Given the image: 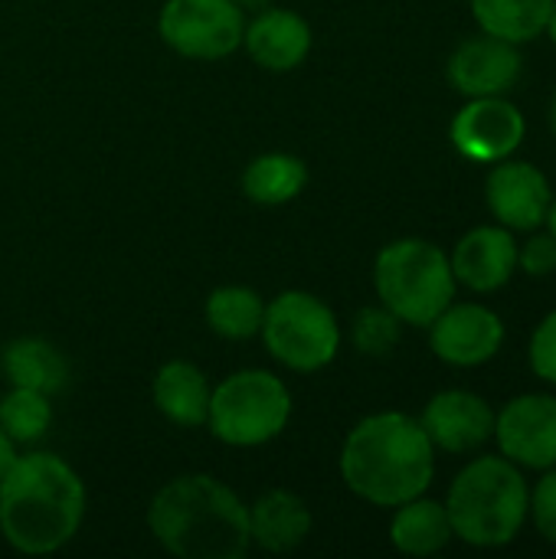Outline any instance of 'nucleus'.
<instances>
[{"label":"nucleus","mask_w":556,"mask_h":559,"mask_svg":"<svg viewBox=\"0 0 556 559\" xmlns=\"http://www.w3.org/2000/svg\"><path fill=\"white\" fill-rule=\"evenodd\" d=\"M85 485L69 462L52 452L16 455L0 481V534L26 554L62 550L85 521Z\"/></svg>","instance_id":"f257e3e1"},{"label":"nucleus","mask_w":556,"mask_h":559,"mask_svg":"<svg viewBox=\"0 0 556 559\" xmlns=\"http://www.w3.org/2000/svg\"><path fill=\"white\" fill-rule=\"evenodd\" d=\"M344 485L374 508H400L436 478V445L419 419L406 413H374L360 419L341 449Z\"/></svg>","instance_id":"f03ea898"},{"label":"nucleus","mask_w":556,"mask_h":559,"mask_svg":"<svg viewBox=\"0 0 556 559\" xmlns=\"http://www.w3.org/2000/svg\"><path fill=\"white\" fill-rule=\"evenodd\" d=\"M154 540L180 559H242L252 547L249 508L213 475L167 481L147 508Z\"/></svg>","instance_id":"7ed1b4c3"},{"label":"nucleus","mask_w":556,"mask_h":559,"mask_svg":"<svg viewBox=\"0 0 556 559\" xmlns=\"http://www.w3.org/2000/svg\"><path fill=\"white\" fill-rule=\"evenodd\" d=\"M446 511L452 534L469 547H508L528 521L531 488L514 462L505 455H482L469 462L449 485Z\"/></svg>","instance_id":"20e7f679"},{"label":"nucleus","mask_w":556,"mask_h":559,"mask_svg":"<svg viewBox=\"0 0 556 559\" xmlns=\"http://www.w3.org/2000/svg\"><path fill=\"white\" fill-rule=\"evenodd\" d=\"M374 288L387 311L403 324L429 328L456 301V275L449 255L429 239H397L374 262Z\"/></svg>","instance_id":"39448f33"},{"label":"nucleus","mask_w":556,"mask_h":559,"mask_svg":"<svg viewBox=\"0 0 556 559\" xmlns=\"http://www.w3.org/2000/svg\"><path fill=\"white\" fill-rule=\"evenodd\" d=\"M292 419V390L269 370H239L213 386L210 432L233 449H256L285 432Z\"/></svg>","instance_id":"423d86ee"},{"label":"nucleus","mask_w":556,"mask_h":559,"mask_svg":"<svg viewBox=\"0 0 556 559\" xmlns=\"http://www.w3.org/2000/svg\"><path fill=\"white\" fill-rule=\"evenodd\" d=\"M265 350L295 373L324 370L341 350L338 314L311 292H282L265 305L262 318Z\"/></svg>","instance_id":"0eeeda50"},{"label":"nucleus","mask_w":556,"mask_h":559,"mask_svg":"<svg viewBox=\"0 0 556 559\" xmlns=\"http://www.w3.org/2000/svg\"><path fill=\"white\" fill-rule=\"evenodd\" d=\"M157 29L177 56L216 62L242 46L246 13L233 0H167Z\"/></svg>","instance_id":"6e6552de"},{"label":"nucleus","mask_w":556,"mask_h":559,"mask_svg":"<svg viewBox=\"0 0 556 559\" xmlns=\"http://www.w3.org/2000/svg\"><path fill=\"white\" fill-rule=\"evenodd\" d=\"M528 134V121L514 102L505 95L469 98L465 108L452 118L449 138L456 151L475 164H498L511 157Z\"/></svg>","instance_id":"1a4fd4ad"},{"label":"nucleus","mask_w":556,"mask_h":559,"mask_svg":"<svg viewBox=\"0 0 556 559\" xmlns=\"http://www.w3.org/2000/svg\"><path fill=\"white\" fill-rule=\"evenodd\" d=\"M508 462L531 472H547L556 465V396L524 393L495 413L492 436Z\"/></svg>","instance_id":"9d476101"},{"label":"nucleus","mask_w":556,"mask_h":559,"mask_svg":"<svg viewBox=\"0 0 556 559\" xmlns=\"http://www.w3.org/2000/svg\"><path fill=\"white\" fill-rule=\"evenodd\" d=\"M429 347L449 367H482L505 347V321L488 305L452 301L429 324Z\"/></svg>","instance_id":"9b49d317"},{"label":"nucleus","mask_w":556,"mask_h":559,"mask_svg":"<svg viewBox=\"0 0 556 559\" xmlns=\"http://www.w3.org/2000/svg\"><path fill=\"white\" fill-rule=\"evenodd\" d=\"M485 203L492 216L511 233H534L547 223L554 190L541 167L505 157L492 167L485 180Z\"/></svg>","instance_id":"f8f14e48"},{"label":"nucleus","mask_w":556,"mask_h":559,"mask_svg":"<svg viewBox=\"0 0 556 559\" xmlns=\"http://www.w3.org/2000/svg\"><path fill=\"white\" fill-rule=\"evenodd\" d=\"M419 426L426 429L436 449L465 455V452H478L495 436V409L478 393L442 390L426 403Z\"/></svg>","instance_id":"ddd939ff"},{"label":"nucleus","mask_w":556,"mask_h":559,"mask_svg":"<svg viewBox=\"0 0 556 559\" xmlns=\"http://www.w3.org/2000/svg\"><path fill=\"white\" fill-rule=\"evenodd\" d=\"M521 49L498 36H472L449 56V82L465 98L505 95L521 79Z\"/></svg>","instance_id":"4468645a"},{"label":"nucleus","mask_w":556,"mask_h":559,"mask_svg":"<svg viewBox=\"0 0 556 559\" xmlns=\"http://www.w3.org/2000/svg\"><path fill=\"white\" fill-rule=\"evenodd\" d=\"M449 262H452L456 282L465 285L469 292H478V295L498 292L518 272L514 233L501 223L498 226H478L456 242Z\"/></svg>","instance_id":"2eb2a0df"},{"label":"nucleus","mask_w":556,"mask_h":559,"mask_svg":"<svg viewBox=\"0 0 556 559\" xmlns=\"http://www.w3.org/2000/svg\"><path fill=\"white\" fill-rule=\"evenodd\" d=\"M242 46L256 66L269 72H292L311 52V26L301 13L272 3L252 13L242 33Z\"/></svg>","instance_id":"dca6fc26"},{"label":"nucleus","mask_w":556,"mask_h":559,"mask_svg":"<svg viewBox=\"0 0 556 559\" xmlns=\"http://www.w3.org/2000/svg\"><path fill=\"white\" fill-rule=\"evenodd\" d=\"M151 396H154L157 413L167 423H174L180 429H200V426H206L213 386H210L206 373L197 364H190V360H170V364H164L154 373Z\"/></svg>","instance_id":"f3484780"},{"label":"nucleus","mask_w":556,"mask_h":559,"mask_svg":"<svg viewBox=\"0 0 556 559\" xmlns=\"http://www.w3.org/2000/svg\"><path fill=\"white\" fill-rule=\"evenodd\" d=\"M311 511L308 504L292 495V491H269L262 495L252 508H249V534H252V547L265 550V554H292L298 550L308 534H311Z\"/></svg>","instance_id":"a211bd4d"},{"label":"nucleus","mask_w":556,"mask_h":559,"mask_svg":"<svg viewBox=\"0 0 556 559\" xmlns=\"http://www.w3.org/2000/svg\"><path fill=\"white\" fill-rule=\"evenodd\" d=\"M0 373L10 380V386H26L36 393H59L69 380L66 357L43 337H16L0 354Z\"/></svg>","instance_id":"6ab92c4d"},{"label":"nucleus","mask_w":556,"mask_h":559,"mask_svg":"<svg viewBox=\"0 0 556 559\" xmlns=\"http://www.w3.org/2000/svg\"><path fill=\"white\" fill-rule=\"evenodd\" d=\"M452 521L446 504L429 498H413L397 508L390 521V544L406 557H433L449 547L452 540Z\"/></svg>","instance_id":"aec40b11"},{"label":"nucleus","mask_w":556,"mask_h":559,"mask_svg":"<svg viewBox=\"0 0 556 559\" xmlns=\"http://www.w3.org/2000/svg\"><path fill=\"white\" fill-rule=\"evenodd\" d=\"M308 187V167L295 154H259L242 170V193L259 206H282L292 203Z\"/></svg>","instance_id":"412c9836"},{"label":"nucleus","mask_w":556,"mask_h":559,"mask_svg":"<svg viewBox=\"0 0 556 559\" xmlns=\"http://www.w3.org/2000/svg\"><path fill=\"white\" fill-rule=\"evenodd\" d=\"M554 0H472L475 23L482 33L508 39L514 46L531 43L544 33Z\"/></svg>","instance_id":"4be33fe9"},{"label":"nucleus","mask_w":556,"mask_h":559,"mask_svg":"<svg viewBox=\"0 0 556 559\" xmlns=\"http://www.w3.org/2000/svg\"><path fill=\"white\" fill-rule=\"evenodd\" d=\"M206 328L226 341H249L262 331L265 301L249 285H223L206 298Z\"/></svg>","instance_id":"5701e85b"},{"label":"nucleus","mask_w":556,"mask_h":559,"mask_svg":"<svg viewBox=\"0 0 556 559\" xmlns=\"http://www.w3.org/2000/svg\"><path fill=\"white\" fill-rule=\"evenodd\" d=\"M49 426H52V396L26 386H10V393L0 396V429L16 445L39 442L49 432Z\"/></svg>","instance_id":"b1692460"},{"label":"nucleus","mask_w":556,"mask_h":559,"mask_svg":"<svg viewBox=\"0 0 556 559\" xmlns=\"http://www.w3.org/2000/svg\"><path fill=\"white\" fill-rule=\"evenodd\" d=\"M400 328H403V321L380 305V308H364L354 318V331L351 334H354V344H357L360 354L387 357L400 344Z\"/></svg>","instance_id":"393cba45"},{"label":"nucleus","mask_w":556,"mask_h":559,"mask_svg":"<svg viewBox=\"0 0 556 559\" xmlns=\"http://www.w3.org/2000/svg\"><path fill=\"white\" fill-rule=\"evenodd\" d=\"M528 360H531V370L544 383L556 386V311H551L537 324V331L531 337V347H528Z\"/></svg>","instance_id":"a878e982"},{"label":"nucleus","mask_w":556,"mask_h":559,"mask_svg":"<svg viewBox=\"0 0 556 559\" xmlns=\"http://www.w3.org/2000/svg\"><path fill=\"white\" fill-rule=\"evenodd\" d=\"M528 518H534V527H537V534L544 540L556 544V465L544 472V478L531 491V511H528Z\"/></svg>","instance_id":"bb28decb"},{"label":"nucleus","mask_w":556,"mask_h":559,"mask_svg":"<svg viewBox=\"0 0 556 559\" xmlns=\"http://www.w3.org/2000/svg\"><path fill=\"white\" fill-rule=\"evenodd\" d=\"M518 269H524L531 278H544L556 272V239L554 233H537L518 249Z\"/></svg>","instance_id":"cd10ccee"},{"label":"nucleus","mask_w":556,"mask_h":559,"mask_svg":"<svg viewBox=\"0 0 556 559\" xmlns=\"http://www.w3.org/2000/svg\"><path fill=\"white\" fill-rule=\"evenodd\" d=\"M13 462H16V442L0 429V481H3V475L13 468Z\"/></svg>","instance_id":"c85d7f7f"},{"label":"nucleus","mask_w":556,"mask_h":559,"mask_svg":"<svg viewBox=\"0 0 556 559\" xmlns=\"http://www.w3.org/2000/svg\"><path fill=\"white\" fill-rule=\"evenodd\" d=\"M242 13H259V10H265V7H272L275 0H233Z\"/></svg>","instance_id":"c756f323"},{"label":"nucleus","mask_w":556,"mask_h":559,"mask_svg":"<svg viewBox=\"0 0 556 559\" xmlns=\"http://www.w3.org/2000/svg\"><path fill=\"white\" fill-rule=\"evenodd\" d=\"M544 29H547V36L556 43V0L554 7H551V16H547V26H544Z\"/></svg>","instance_id":"7c9ffc66"},{"label":"nucleus","mask_w":556,"mask_h":559,"mask_svg":"<svg viewBox=\"0 0 556 559\" xmlns=\"http://www.w3.org/2000/svg\"><path fill=\"white\" fill-rule=\"evenodd\" d=\"M547 229L554 233V239H556V197H554V203H551V210H547Z\"/></svg>","instance_id":"2f4dec72"},{"label":"nucleus","mask_w":556,"mask_h":559,"mask_svg":"<svg viewBox=\"0 0 556 559\" xmlns=\"http://www.w3.org/2000/svg\"><path fill=\"white\" fill-rule=\"evenodd\" d=\"M551 124H554V134H556V98H554V108H551Z\"/></svg>","instance_id":"473e14b6"}]
</instances>
